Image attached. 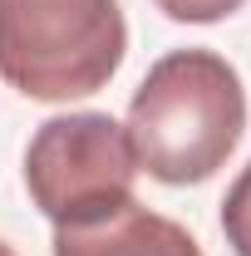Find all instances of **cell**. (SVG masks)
<instances>
[{"mask_svg": "<svg viewBox=\"0 0 251 256\" xmlns=\"http://www.w3.org/2000/svg\"><path fill=\"white\" fill-rule=\"evenodd\" d=\"M124 128L148 178L168 188L207 182L246 133V89L236 64L217 50L162 54L133 89Z\"/></svg>", "mask_w": 251, "mask_h": 256, "instance_id": "cell-1", "label": "cell"}, {"mask_svg": "<svg viewBox=\"0 0 251 256\" xmlns=\"http://www.w3.org/2000/svg\"><path fill=\"white\" fill-rule=\"evenodd\" d=\"M128 50L118 0H0V79L25 98L98 94Z\"/></svg>", "mask_w": 251, "mask_h": 256, "instance_id": "cell-2", "label": "cell"}, {"mask_svg": "<svg viewBox=\"0 0 251 256\" xmlns=\"http://www.w3.org/2000/svg\"><path fill=\"white\" fill-rule=\"evenodd\" d=\"M133 138L114 114H60L34 128L25 148L30 202L54 226H84L133 202Z\"/></svg>", "mask_w": 251, "mask_h": 256, "instance_id": "cell-3", "label": "cell"}, {"mask_svg": "<svg viewBox=\"0 0 251 256\" xmlns=\"http://www.w3.org/2000/svg\"><path fill=\"white\" fill-rule=\"evenodd\" d=\"M54 256H202L197 236L182 222L162 217L143 202H124L118 212L84 226H54Z\"/></svg>", "mask_w": 251, "mask_h": 256, "instance_id": "cell-4", "label": "cell"}, {"mask_svg": "<svg viewBox=\"0 0 251 256\" xmlns=\"http://www.w3.org/2000/svg\"><path fill=\"white\" fill-rule=\"evenodd\" d=\"M222 236L236 256H251V162L236 172V182L226 188L222 202Z\"/></svg>", "mask_w": 251, "mask_h": 256, "instance_id": "cell-5", "label": "cell"}, {"mask_svg": "<svg viewBox=\"0 0 251 256\" xmlns=\"http://www.w3.org/2000/svg\"><path fill=\"white\" fill-rule=\"evenodd\" d=\"M153 5L178 25H217L226 15H236L246 0H153Z\"/></svg>", "mask_w": 251, "mask_h": 256, "instance_id": "cell-6", "label": "cell"}, {"mask_svg": "<svg viewBox=\"0 0 251 256\" xmlns=\"http://www.w3.org/2000/svg\"><path fill=\"white\" fill-rule=\"evenodd\" d=\"M0 256H15V246H5V242H0Z\"/></svg>", "mask_w": 251, "mask_h": 256, "instance_id": "cell-7", "label": "cell"}]
</instances>
